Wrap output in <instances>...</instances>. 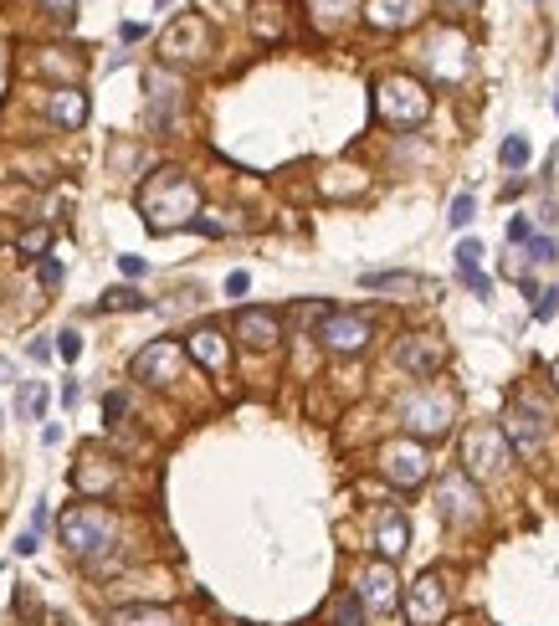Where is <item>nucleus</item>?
<instances>
[{
	"label": "nucleus",
	"instance_id": "1",
	"mask_svg": "<svg viewBox=\"0 0 559 626\" xmlns=\"http://www.w3.org/2000/svg\"><path fill=\"white\" fill-rule=\"evenodd\" d=\"M139 216L149 221V231H180L201 216V190L185 169H154L144 185H139Z\"/></svg>",
	"mask_w": 559,
	"mask_h": 626
},
{
	"label": "nucleus",
	"instance_id": "2",
	"mask_svg": "<svg viewBox=\"0 0 559 626\" xmlns=\"http://www.w3.org/2000/svg\"><path fill=\"white\" fill-rule=\"evenodd\" d=\"M374 113L390 128H421L432 119V93L411 72H390V78L374 83Z\"/></svg>",
	"mask_w": 559,
	"mask_h": 626
},
{
	"label": "nucleus",
	"instance_id": "3",
	"mask_svg": "<svg viewBox=\"0 0 559 626\" xmlns=\"http://www.w3.org/2000/svg\"><path fill=\"white\" fill-rule=\"evenodd\" d=\"M62 544L78 560L98 564V555H108L119 544V519L108 508H98V503H78V508L62 514Z\"/></svg>",
	"mask_w": 559,
	"mask_h": 626
},
{
	"label": "nucleus",
	"instance_id": "4",
	"mask_svg": "<svg viewBox=\"0 0 559 626\" xmlns=\"http://www.w3.org/2000/svg\"><path fill=\"white\" fill-rule=\"evenodd\" d=\"M400 416H406V432H411L415 441H436V437H447V432H452L456 396H452V391H441V385H421L415 396H406Z\"/></svg>",
	"mask_w": 559,
	"mask_h": 626
},
{
	"label": "nucleus",
	"instance_id": "5",
	"mask_svg": "<svg viewBox=\"0 0 559 626\" xmlns=\"http://www.w3.org/2000/svg\"><path fill=\"white\" fill-rule=\"evenodd\" d=\"M426 62H432V78L436 83H462L467 72H473V42L462 37V31H432V42H426Z\"/></svg>",
	"mask_w": 559,
	"mask_h": 626
},
{
	"label": "nucleus",
	"instance_id": "6",
	"mask_svg": "<svg viewBox=\"0 0 559 626\" xmlns=\"http://www.w3.org/2000/svg\"><path fill=\"white\" fill-rule=\"evenodd\" d=\"M180 370H185V350L175 344V339H154V344H144L139 355H134V365H128V375L144 380V385H175L180 380Z\"/></svg>",
	"mask_w": 559,
	"mask_h": 626
},
{
	"label": "nucleus",
	"instance_id": "7",
	"mask_svg": "<svg viewBox=\"0 0 559 626\" xmlns=\"http://www.w3.org/2000/svg\"><path fill=\"white\" fill-rule=\"evenodd\" d=\"M380 473H385L395 488H415V482H426V473H432L426 447H421V441H411V437L385 441V447H380Z\"/></svg>",
	"mask_w": 559,
	"mask_h": 626
},
{
	"label": "nucleus",
	"instance_id": "8",
	"mask_svg": "<svg viewBox=\"0 0 559 626\" xmlns=\"http://www.w3.org/2000/svg\"><path fill=\"white\" fill-rule=\"evenodd\" d=\"M206 52H210V21L201 11H185L165 31V62H201Z\"/></svg>",
	"mask_w": 559,
	"mask_h": 626
},
{
	"label": "nucleus",
	"instance_id": "9",
	"mask_svg": "<svg viewBox=\"0 0 559 626\" xmlns=\"http://www.w3.org/2000/svg\"><path fill=\"white\" fill-rule=\"evenodd\" d=\"M462 457H467V478H497L503 462H508V441L493 426H473L462 441Z\"/></svg>",
	"mask_w": 559,
	"mask_h": 626
},
{
	"label": "nucleus",
	"instance_id": "10",
	"mask_svg": "<svg viewBox=\"0 0 559 626\" xmlns=\"http://www.w3.org/2000/svg\"><path fill=\"white\" fill-rule=\"evenodd\" d=\"M370 318L365 313H324V324H318V339H324V350L333 355H359L365 344H370Z\"/></svg>",
	"mask_w": 559,
	"mask_h": 626
},
{
	"label": "nucleus",
	"instance_id": "11",
	"mask_svg": "<svg viewBox=\"0 0 559 626\" xmlns=\"http://www.w3.org/2000/svg\"><path fill=\"white\" fill-rule=\"evenodd\" d=\"M447 605H452L447 581H441L436 570H426V575L411 585V596H406V616H411V626H436L447 616Z\"/></svg>",
	"mask_w": 559,
	"mask_h": 626
},
{
	"label": "nucleus",
	"instance_id": "12",
	"mask_svg": "<svg viewBox=\"0 0 559 626\" xmlns=\"http://www.w3.org/2000/svg\"><path fill=\"white\" fill-rule=\"evenodd\" d=\"M144 87H149V128L169 134L180 124V83L169 78L165 67H154V72H144Z\"/></svg>",
	"mask_w": 559,
	"mask_h": 626
},
{
	"label": "nucleus",
	"instance_id": "13",
	"mask_svg": "<svg viewBox=\"0 0 559 626\" xmlns=\"http://www.w3.org/2000/svg\"><path fill=\"white\" fill-rule=\"evenodd\" d=\"M436 503H441V519L447 523H473L477 519V493L467 473H452V478L436 482Z\"/></svg>",
	"mask_w": 559,
	"mask_h": 626
},
{
	"label": "nucleus",
	"instance_id": "14",
	"mask_svg": "<svg viewBox=\"0 0 559 626\" xmlns=\"http://www.w3.org/2000/svg\"><path fill=\"white\" fill-rule=\"evenodd\" d=\"M441 359H447V350L432 334H411V339H400V350H395V365L421 380H432V370H441Z\"/></svg>",
	"mask_w": 559,
	"mask_h": 626
},
{
	"label": "nucleus",
	"instance_id": "15",
	"mask_svg": "<svg viewBox=\"0 0 559 626\" xmlns=\"http://www.w3.org/2000/svg\"><path fill=\"white\" fill-rule=\"evenodd\" d=\"M236 339H242L247 350H272V344L283 339V324H277V313H267V309H242L236 313Z\"/></svg>",
	"mask_w": 559,
	"mask_h": 626
},
{
	"label": "nucleus",
	"instance_id": "16",
	"mask_svg": "<svg viewBox=\"0 0 559 626\" xmlns=\"http://www.w3.org/2000/svg\"><path fill=\"white\" fill-rule=\"evenodd\" d=\"M421 5L426 0H365V21L380 31H406L421 21Z\"/></svg>",
	"mask_w": 559,
	"mask_h": 626
},
{
	"label": "nucleus",
	"instance_id": "17",
	"mask_svg": "<svg viewBox=\"0 0 559 626\" xmlns=\"http://www.w3.org/2000/svg\"><path fill=\"white\" fill-rule=\"evenodd\" d=\"M503 432H508V441H514L518 452H538V447H544V411H534V406H514L508 421H503Z\"/></svg>",
	"mask_w": 559,
	"mask_h": 626
},
{
	"label": "nucleus",
	"instance_id": "18",
	"mask_svg": "<svg viewBox=\"0 0 559 626\" xmlns=\"http://www.w3.org/2000/svg\"><path fill=\"white\" fill-rule=\"evenodd\" d=\"M359 601H365V611H390L395 605V570H390V560H380V564H370L365 575H359V590H354Z\"/></svg>",
	"mask_w": 559,
	"mask_h": 626
},
{
	"label": "nucleus",
	"instance_id": "19",
	"mask_svg": "<svg viewBox=\"0 0 559 626\" xmlns=\"http://www.w3.org/2000/svg\"><path fill=\"white\" fill-rule=\"evenodd\" d=\"M185 355H190V359H201V365H206V370H216V375H221V370L231 365L226 334H221L216 324H206V329H195V334L185 339Z\"/></svg>",
	"mask_w": 559,
	"mask_h": 626
},
{
	"label": "nucleus",
	"instance_id": "20",
	"mask_svg": "<svg viewBox=\"0 0 559 626\" xmlns=\"http://www.w3.org/2000/svg\"><path fill=\"white\" fill-rule=\"evenodd\" d=\"M46 119L62 128H83L87 124V93L83 87H57L52 98H46Z\"/></svg>",
	"mask_w": 559,
	"mask_h": 626
},
{
	"label": "nucleus",
	"instance_id": "21",
	"mask_svg": "<svg viewBox=\"0 0 559 626\" xmlns=\"http://www.w3.org/2000/svg\"><path fill=\"white\" fill-rule=\"evenodd\" d=\"M72 482L83 488V493H108L113 482H119V467H113V457H98V452H87L83 462H78V473H72Z\"/></svg>",
	"mask_w": 559,
	"mask_h": 626
},
{
	"label": "nucleus",
	"instance_id": "22",
	"mask_svg": "<svg viewBox=\"0 0 559 626\" xmlns=\"http://www.w3.org/2000/svg\"><path fill=\"white\" fill-rule=\"evenodd\" d=\"M406 540H411V523H406V514H385V519L374 523V549H380L390 564L406 555Z\"/></svg>",
	"mask_w": 559,
	"mask_h": 626
},
{
	"label": "nucleus",
	"instance_id": "23",
	"mask_svg": "<svg viewBox=\"0 0 559 626\" xmlns=\"http://www.w3.org/2000/svg\"><path fill=\"white\" fill-rule=\"evenodd\" d=\"M456 272H462V283H467L477 298H488L493 283H488V272H482V247H477V242H462V247H456Z\"/></svg>",
	"mask_w": 559,
	"mask_h": 626
},
{
	"label": "nucleus",
	"instance_id": "24",
	"mask_svg": "<svg viewBox=\"0 0 559 626\" xmlns=\"http://www.w3.org/2000/svg\"><path fill=\"white\" fill-rule=\"evenodd\" d=\"M359 283L374 292H421L426 288V277H415V272H365Z\"/></svg>",
	"mask_w": 559,
	"mask_h": 626
},
{
	"label": "nucleus",
	"instance_id": "25",
	"mask_svg": "<svg viewBox=\"0 0 559 626\" xmlns=\"http://www.w3.org/2000/svg\"><path fill=\"white\" fill-rule=\"evenodd\" d=\"M108 626H175L165 605H128V611H113Z\"/></svg>",
	"mask_w": 559,
	"mask_h": 626
},
{
	"label": "nucleus",
	"instance_id": "26",
	"mask_svg": "<svg viewBox=\"0 0 559 626\" xmlns=\"http://www.w3.org/2000/svg\"><path fill=\"white\" fill-rule=\"evenodd\" d=\"M329 626H365V601L354 590H339L329 601Z\"/></svg>",
	"mask_w": 559,
	"mask_h": 626
},
{
	"label": "nucleus",
	"instance_id": "27",
	"mask_svg": "<svg viewBox=\"0 0 559 626\" xmlns=\"http://www.w3.org/2000/svg\"><path fill=\"white\" fill-rule=\"evenodd\" d=\"M354 11H359V0H313V21H318V26L349 21Z\"/></svg>",
	"mask_w": 559,
	"mask_h": 626
},
{
	"label": "nucleus",
	"instance_id": "28",
	"mask_svg": "<svg viewBox=\"0 0 559 626\" xmlns=\"http://www.w3.org/2000/svg\"><path fill=\"white\" fill-rule=\"evenodd\" d=\"M98 309H108V313H124L128 309V313H134V309H149V298H144V292H134V288H108Z\"/></svg>",
	"mask_w": 559,
	"mask_h": 626
},
{
	"label": "nucleus",
	"instance_id": "29",
	"mask_svg": "<svg viewBox=\"0 0 559 626\" xmlns=\"http://www.w3.org/2000/svg\"><path fill=\"white\" fill-rule=\"evenodd\" d=\"M16 406H21V416H26V421H37V416L46 411V385H42V380L21 385V400H16Z\"/></svg>",
	"mask_w": 559,
	"mask_h": 626
},
{
	"label": "nucleus",
	"instance_id": "30",
	"mask_svg": "<svg viewBox=\"0 0 559 626\" xmlns=\"http://www.w3.org/2000/svg\"><path fill=\"white\" fill-rule=\"evenodd\" d=\"M497 160H503L508 169H523V165H529V139H523V134H514V139H503V149H497Z\"/></svg>",
	"mask_w": 559,
	"mask_h": 626
},
{
	"label": "nucleus",
	"instance_id": "31",
	"mask_svg": "<svg viewBox=\"0 0 559 626\" xmlns=\"http://www.w3.org/2000/svg\"><path fill=\"white\" fill-rule=\"evenodd\" d=\"M523 247H529V251H523V262H555V257H559V242H555V236H529Z\"/></svg>",
	"mask_w": 559,
	"mask_h": 626
},
{
	"label": "nucleus",
	"instance_id": "32",
	"mask_svg": "<svg viewBox=\"0 0 559 626\" xmlns=\"http://www.w3.org/2000/svg\"><path fill=\"white\" fill-rule=\"evenodd\" d=\"M473 216H477V201H473V195H456V201H452V216H447V221L462 231L467 221H473Z\"/></svg>",
	"mask_w": 559,
	"mask_h": 626
},
{
	"label": "nucleus",
	"instance_id": "33",
	"mask_svg": "<svg viewBox=\"0 0 559 626\" xmlns=\"http://www.w3.org/2000/svg\"><path fill=\"white\" fill-rule=\"evenodd\" d=\"M538 303H534V318L538 324H549V318H555L559 313V288H549V292H534Z\"/></svg>",
	"mask_w": 559,
	"mask_h": 626
},
{
	"label": "nucleus",
	"instance_id": "34",
	"mask_svg": "<svg viewBox=\"0 0 559 626\" xmlns=\"http://www.w3.org/2000/svg\"><path fill=\"white\" fill-rule=\"evenodd\" d=\"M57 355L78 359V355H83V334H78V329H62V334H57Z\"/></svg>",
	"mask_w": 559,
	"mask_h": 626
},
{
	"label": "nucleus",
	"instance_id": "35",
	"mask_svg": "<svg viewBox=\"0 0 559 626\" xmlns=\"http://www.w3.org/2000/svg\"><path fill=\"white\" fill-rule=\"evenodd\" d=\"M42 11L46 16H57V21H72V16H78V0H42Z\"/></svg>",
	"mask_w": 559,
	"mask_h": 626
},
{
	"label": "nucleus",
	"instance_id": "36",
	"mask_svg": "<svg viewBox=\"0 0 559 626\" xmlns=\"http://www.w3.org/2000/svg\"><path fill=\"white\" fill-rule=\"evenodd\" d=\"M529 236H534V227H529L523 216H514V221H508V247H523Z\"/></svg>",
	"mask_w": 559,
	"mask_h": 626
},
{
	"label": "nucleus",
	"instance_id": "37",
	"mask_svg": "<svg viewBox=\"0 0 559 626\" xmlns=\"http://www.w3.org/2000/svg\"><path fill=\"white\" fill-rule=\"evenodd\" d=\"M124 411H128V396H124V391H113V396L103 400V416L108 421H124Z\"/></svg>",
	"mask_w": 559,
	"mask_h": 626
},
{
	"label": "nucleus",
	"instance_id": "38",
	"mask_svg": "<svg viewBox=\"0 0 559 626\" xmlns=\"http://www.w3.org/2000/svg\"><path fill=\"white\" fill-rule=\"evenodd\" d=\"M42 67H46V72H67V78H72V72H78L83 62H78V57H72V62H62V57H52V52H46V57H42Z\"/></svg>",
	"mask_w": 559,
	"mask_h": 626
},
{
	"label": "nucleus",
	"instance_id": "39",
	"mask_svg": "<svg viewBox=\"0 0 559 626\" xmlns=\"http://www.w3.org/2000/svg\"><path fill=\"white\" fill-rule=\"evenodd\" d=\"M57 283H62V262H52V257H46V262H42V288H57Z\"/></svg>",
	"mask_w": 559,
	"mask_h": 626
},
{
	"label": "nucleus",
	"instance_id": "40",
	"mask_svg": "<svg viewBox=\"0 0 559 626\" xmlns=\"http://www.w3.org/2000/svg\"><path fill=\"white\" fill-rule=\"evenodd\" d=\"M46 247V227H37V231H26L21 236V251H42Z\"/></svg>",
	"mask_w": 559,
	"mask_h": 626
},
{
	"label": "nucleus",
	"instance_id": "41",
	"mask_svg": "<svg viewBox=\"0 0 559 626\" xmlns=\"http://www.w3.org/2000/svg\"><path fill=\"white\" fill-rule=\"evenodd\" d=\"M119 272L124 277H144V257H119Z\"/></svg>",
	"mask_w": 559,
	"mask_h": 626
},
{
	"label": "nucleus",
	"instance_id": "42",
	"mask_svg": "<svg viewBox=\"0 0 559 626\" xmlns=\"http://www.w3.org/2000/svg\"><path fill=\"white\" fill-rule=\"evenodd\" d=\"M37 544H42V540H37V529H31V534H21V540H16V555H37Z\"/></svg>",
	"mask_w": 559,
	"mask_h": 626
},
{
	"label": "nucleus",
	"instance_id": "43",
	"mask_svg": "<svg viewBox=\"0 0 559 626\" xmlns=\"http://www.w3.org/2000/svg\"><path fill=\"white\" fill-rule=\"evenodd\" d=\"M247 283H251L247 272H231V277H226V292H247Z\"/></svg>",
	"mask_w": 559,
	"mask_h": 626
},
{
	"label": "nucleus",
	"instance_id": "44",
	"mask_svg": "<svg viewBox=\"0 0 559 626\" xmlns=\"http://www.w3.org/2000/svg\"><path fill=\"white\" fill-rule=\"evenodd\" d=\"M441 5H456V11H462V5H473V0H441Z\"/></svg>",
	"mask_w": 559,
	"mask_h": 626
},
{
	"label": "nucleus",
	"instance_id": "45",
	"mask_svg": "<svg viewBox=\"0 0 559 626\" xmlns=\"http://www.w3.org/2000/svg\"><path fill=\"white\" fill-rule=\"evenodd\" d=\"M549 375H555V385H559V359H555V370H549Z\"/></svg>",
	"mask_w": 559,
	"mask_h": 626
},
{
	"label": "nucleus",
	"instance_id": "46",
	"mask_svg": "<svg viewBox=\"0 0 559 626\" xmlns=\"http://www.w3.org/2000/svg\"><path fill=\"white\" fill-rule=\"evenodd\" d=\"M555 108H559V87H555Z\"/></svg>",
	"mask_w": 559,
	"mask_h": 626
}]
</instances>
